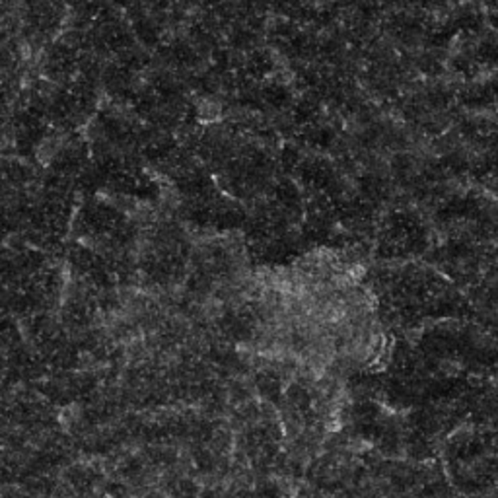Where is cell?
Returning <instances> with one entry per match:
<instances>
[{
  "label": "cell",
  "mask_w": 498,
  "mask_h": 498,
  "mask_svg": "<svg viewBox=\"0 0 498 498\" xmlns=\"http://www.w3.org/2000/svg\"><path fill=\"white\" fill-rule=\"evenodd\" d=\"M489 22H491L492 28L498 31V12H491V16H489Z\"/></svg>",
  "instance_id": "4"
},
{
  "label": "cell",
  "mask_w": 498,
  "mask_h": 498,
  "mask_svg": "<svg viewBox=\"0 0 498 498\" xmlns=\"http://www.w3.org/2000/svg\"><path fill=\"white\" fill-rule=\"evenodd\" d=\"M453 68H455V72H460V74L469 78V76H473L477 72V62L469 61L465 57H455L453 59Z\"/></svg>",
  "instance_id": "3"
},
{
  "label": "cell",
  "mask_w": 498,
  "mask_h": 498,
  "mask_svg": "<svg viewBox=\"0 0 498 498\" xmlns=\"http://www.w3.org/2000/svg\"><path fill=\"white\" fill-rule=\"evenodd\" d=\"M463 106L469 109H487L498 106V82H483L463 94Z\"/></svg>",
  "instance_id": "1"
},
{
  "label": "cell",
  "mask_w": 498,
  "mask_h": 498,
  "mask_svg": "<svg viewBox=\"0 0 498 498\" xmlns=\"http://www.w3.org/2000/svg\"><path fill=\"white\" fill-rule=\"evenodd\" d=\"M477 65H498V41L494 39H483L475 49Z\"/></svg>",
  "instance_id": "2"
}]
</instances>
